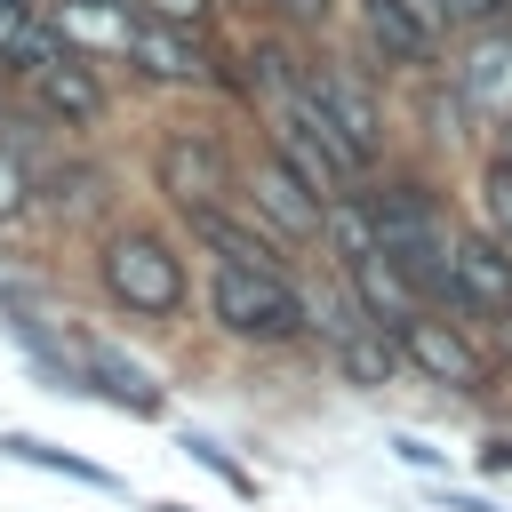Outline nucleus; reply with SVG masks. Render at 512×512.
I'll return each instance as SVG.
<instances>
[{"label": "nucleus", "mask_w": 512, "mask_h": 512, "mask_svg": "<svg viewBox=\"0 0 512 512\" xmlns=\"http://www.w3.org/2000/svg\"><path fill=\"white\" fill-rule=\"evenodd\" d=\"M208 320L240 344H304L312 336V288H296V272L216 264L208 272Z\"/></svg>", "instance_id": "f257e3e1"}, {"label": "nucleus", "mask_w": 512, "mask_h": 512, "mask_svg": "<svg viewBox=\"0 0 512 512\" xmlns=\"http://www.w3.org/2000/svg\"><path fill=\"white\" fill-rule=\"evenodd\" d=\"M368 216H376V240L408 264V280L424 288V304H440L448 288V216H440V192L424 176H376L368 192Z\"/></svg>", "instance_id": "f03ea898"}, {"label": "nucleus", "mask_w": 512, "mask_h": 512, "mask_svg": "<svg viewBox=\"0 0 512 512\" xmlns=\"http://www.w3.org/2000/svg\"><path fill=\"white\" fill-rule=\"evenodd\" d=\"M96 272H104V296H112L120 312H136V320H176V312H184V296H192L176 240H168V232H152V224L112 232V240L96 248Z\"/></svg>", "instance_id": "7ed1b4c3"}, {"label": "nucleus", "mask_w": 512, "mask_h": 512, "mask_svg": "<svg viewBox=\"0 0 512 512\" xmlns=\"http://www.w3.org/2000/svg\"><path fill=\"white\" fill-rule=\"evenodd\" d=\"M120 64H128L136 80H152V88H224V96H256L240 56H224L208 32H184V24H160V16L136 24V40H128Z\"/></svg>", "instance_id": "20e7f679"}, {"label": "nucleus", "mask_w": 512, "mask_h": 512, "mask_svg": "<svg viewBox=\"0 0 512 512\" xmlns=\"http://www.w3.org/2000/svg\"><path fill=\"white\" fill-rule=\"evenodd\" d=\"M296 80H304V96L328 112V128L344 136L352 168L368 176V168H376V152H384V96H376V80H368V72H352L344 56H296Z\"/></svg>", "instance_id": "39448f33"}, {"label": "nucleus", "mask_w": 512, "mask_h": 512, "mask_svg": "<svg viewBox=\"0 0 512 512\" xmlns=\"http://www.w3.org/2000/svg\"><path fill=\"white\" fill-rule=\"evenodd\" d=\"M152 184L168 192L176 216H192V208H216V200L240 192V160H232L224 136H208V128H176V136H160V152H152Z\"/></svg>", "instance_id": "423d86ee"}, {"label": "nucleus", "mask_w": 512, "mask_h": 512, "mask_svg": "<svg viewBox=\"0 0 512 512\" xmlns=\"http://www.w3.org/2000/svg\"><path fill=\"white\" fill-rule=\"evenodd\" d=\"M440 312H456V320H496V312H512V248H504L496 232H448Z\"/></svg>", "instance_id": "0eeeda50"}, {"label": "nucleus", "mask_w": 512, "mask_h": 512, "mask_svg": "<svg viewBox=\"0 0 512 512\" xmlns=\"http://www.w3.org/2000/svg\"><path fill=\"white\" fill-rule=\"evenodd\" d=\"M400 360H408L424 384H448V392H488V376H496V360L464 336V320H448V312H432V304L400 328Z\"/></svg>", "instance_id": "6e6552de"}, {"label": "nucleus", "mask_w": 512, "mask_h": 512, "mask_svg": "<svg viewBox=\"0 0 512 512\" xmlns=\"http://www.w3.org/2000/svg\"><path fill=\"white\" fill-rule=\"evenodd\" d=\"M184 232H192V240H200L216 264H248V272H296V256H288L296 240H288V232H272V224L248 208V200L192 208V216H184Z\"/></svg>", "instance_id": "1a4fd4ad"}, {"label": "nucleus", "mask_w": 512, "mask_h": 512, "mask_svg": "<svg viewBox=\"0 0 512 512\" xmlns=\"http://www.w3.org/2000/svg\"><path fill=\"white\" fill-rule=\"evenodd\" d=\"M240 200H248L272 232H288V240H320V232H328V200H320L280 152H264V160L240 168Z\"/></svg>", "instance_id": "9d476101"}, {"label": "nucleus", "mask_w": 512, "mask_h": 512, "mask_svg": "<svg viewBox=\"0 0 512 512\" xmlns=\"http://www.w3.org/2000/svg\"><path fill=\"white\" fill-rule=\"evenodd\" d=\"M32 80V104L56 120V128H96L104 112H112V88H104V72H96V56H56V64H40V72H24Z\"/></svg>", "instance_id": "9b49d317"}, {"label": "nucleus", "mask_w": 512, "mask_h": 512, "mask_svg": "<svg viewBox=\"0 0 512 512\" xmlns=\"http://www.w3.org/2000/svg\"><path fill=\"white\" fill-rule=\"evenodd\" d=\"M344 280H352V296H360V312L376 320V328H408L416 312H424V288L408 280V264L392 256V248H360V256H344Z\"/></svg>", "instance_id": "f8f14e48"}, {"label": "nucleus", "mask_w": 512, "mask_h": 512, "mask_svg": "<svg viewBox=\"0 0 512 512\" xmlns=\"http://www.w3.org/2000/svg\"><path fill=\"white\" fill-rule=\"evenodd\" d=\"M48 24L64 32L72 56H128L136 24H144V0H48Z\"/></svg>", "instance_id": "ddd939ff"}, {"label": "nucleus", "mask_w": 512, "mask_h": 512, "mask_svg": "<svg viewBox=\"0 0 512 512\" xmlns=\"http://www.w3.org/2000/svg\"><path fill=\"white\" fill-rule=\"evenodd\" d=\"M360 24H368V48L400 72H432L440 64V32L408 8V0H360Z\"/></svg>", "instance_id": "4468645a"}, {"label": "nucleus", "mask_w": 512, "mask_h": 512, "mask_svg": "<svg viewBox=\"0 0 512 512\" xmlns=\"http://www.w3.org/2000/svg\"><path fill=\"white\" fill-rule=\"evenodd\" d=\"M456 88H464V112H472V120H488V128L512 120V32H504V24L472 48V64L456 72Z\"/></svg>", "instance_id": "2eb2a0df"}, {"label": "nucleus", "mask_w": 512, "mask_h": 512, "mask_svg": "<svg viewBox=\"0 0 512 512\" xmlns=\"http://www.w3.org/2000/svg\"><path fill=\"white\" fill-rule=\"evenodd\" d=\"M80 376L104 392V400H120V408H136V416H152L160 408V392H152V376L136 368V360H120L112 344H80Z\"/></svg>", "instance_id": "dca6fc26"}, {"label": "nucleus", "mask_w": 512, "mask_h": 512, "mask_svg": "<svg viewBox=\"0 0 512 512\" xmlns=\"http://www.w3.org/2000/svg\"><path fill=\"white\" fill-rule=\"evenodd\" d=\"M480 208H488V232L512 248V160H496V152L480 168Z\"/></svg>", "instance_id": "f3484780"}, {"label": "nucleus", "mask_w": 512, "mask_h": 512, "mask_svg": "<svg viewBox=\"0 0 512 512\" xmlns=\"http://www.w3.org/2000/svg\"><path fill=\"white\" fill-rule=\"evenodd\" d=\"M24 208H32V168H24V160L0 144V224H16Z\"/></svg>", "instance_id": "a211bd4d"}, {"label": "nucleus", "mask_w": 512, "mask_h": 512, "mask_svg": "<svg viewBox=\"0 0 512 512\" xmlns=\"http://www.w3.org/2000/svg\"><path fill=\"white\" fill-rule=\"evenodd\" d=\"M144 16L184 24V32H208V24H216V0H144Z\"/></svg>", "instance_id": "6ab92c4d"}, {"label": "nucleus", "mask_w": 512, "mask_h": 512, "mask_svg": "<svg viewBox=\"0 0 512 512\" xmlns=\"http://www.w3.org/2000/svg\"><path fill=\"white\" fill-rule=\"evenodd\" d=\"M256 8H272L280 24H296V32H312L320 16H328V0H256Z\"/></svg>", "instance_id": "aec40b11"}, {"label": "nucleus", "mask_w": 512, "mask_h": 512, "mask_svg": "<svg viewBox=\"0 0 512 512\" xmlns=\"http://www.w3.org/2000/svg\"><path fill=\"white\" fill-rule=\"evenodd\" d=\"M488 328H496V352H504V360H512V312H496V320H488Z\"/></svg>", "instance_id": "412c9836"}, {"label": "nucleus", "mask_w": 512, "mask_h": 512, "mask_svg": "<svg viewBox=\"0 0 512 512\" xmlns=\"http://www.w3.org/2000/svg\"><path fill=\"white\" fill-rule=\"evenodd\" d=\"M496 160H512V120H496Z\"/></svg>", "instance_id": "4be33fe9"}, {"label": "nucleus", "mask_w": 512, "mask_h": 512, "mask_svg": "<svg viewBox=\"0 0 512 512\" xmlns=\"http://www.w3.org/2000/svg\"><path fill=\"white\" fill-rule=\"evenodd\" d=\"M24 8H48V0H24Z\"/></svg>", "instance_id": "5701e85b"}]
</instances>
